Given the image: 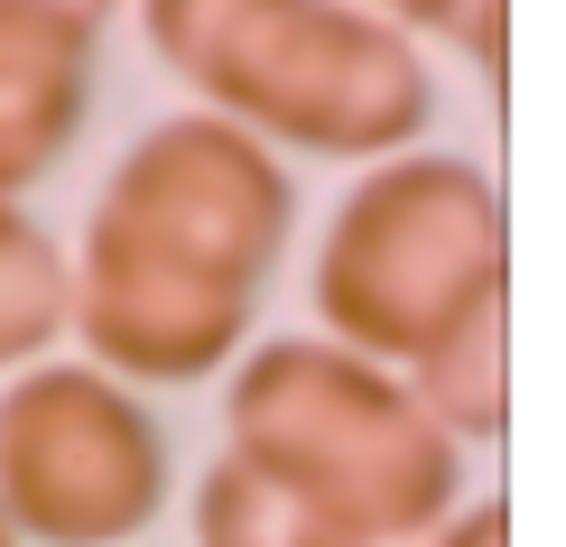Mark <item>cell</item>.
<instances>
[{
    "label": "cell",
    "instance_id": "obj_8",
    "mask_svg": "<svg viewBox=\"0 0 566 547\" xmlns=\"http://www.w3.org/2000/svg\"><path fill=\"white\" fill-rule=\"evenodd\" d=\"M56 335H75V251L29 204H0V371L56 362Z\"/></svg>",
    "mask_w": 566,
    "mask_h": 547
},
{
    "label": "cell",
    "instance_id": "obj_11",
    "mask_svg": "<svg viewBox=\"0 0 566 547\" xmlns=\"http://www.w3.org/2000/svg\"><path fill=\"white\" fill-rule=\"evenodd\" d=\"M428 547H511V511H502V502H464Z\"/></svg>",
    "mask_w": 566,
    "mask_h": 547
},
{
    "label": "cell",
    "instance_id": "obj_2",
    "mask_svg": "<svg viewBox=\"0 0 566 547\" xmlns=\"http://www.w3.org/2000/svg\"><path fill=\"white\" fill-rule=\"evenodd\" d=\"M168 75L196 84V112L306 158L381 168L437 122V65L409 19L335 0H158L139 19Z\"/></svg>",
    "mask_w": 566,
    "mask_h": 547
},
{
    "label": "cell",
    "instance_id": "obj_3",
    "mask_svg": "<svg viewBox=\"0 0 566 547\" xmlns=\"http://www.w3.org/2000/svg\"><path fill=\"white\" fill-rule=\"evenodd\" d=\"M223 455H242L270 492L363 538L428 547L464 511V445L418 409V390L325 335H270L232 362Z\"/></svg>",
    "mask_w": 566,
    "mask_h": 547
},
{
    "label": "cell",
    "instance_id": "obj_1",
    "mask_svg": "<svg viewBox=\"0 0 566 547\" xmlns=\"http://www.w3.org/2000/svg\"><path fill=\"white\" fill-rule=\"evenodd\" d=\"M297 186L223 112H168L122 149L75 242V335L112 380H205L251 353Z\"/></svg>",
    "mask_w": 566,
    "mask_h": 547
},
{
    "label": "cell",
    "instance_id": "obj_4",
    "mask_svg": "<svg viewBox=\"0 0 566 547\" xmlns=\"http://www.w3.org/2000/svg\"><path fill=\"white\" fill-rule=\"evenodd\" d=\"M306 297H316L325 344L381 371L437 353L464 316L511 297V213L492 168L455 149H409L363 168L316 242Z\"/></svg>",
    "mask_w": 566,
    "mask_h": 547
},
{
    "label": "cell",
    "instance_id": "obj_6",
    "mask_svg": "<svg viewBox=\"0 0 566 547\" xmlns=\"http://www.w3.org/2000/svg\"><path fill=\"white\" fill-rule=\"evenodd\" d=\"M103 19L65 0H0V204H19L75 149Z\"/></svg>",
    "mask_w": 566,
    "mask_h": 547
},
{
    "label": "cell",
    "instance_id": "obj_5",
    "mask_svg": "<svg viewBox=\"0 0 566 547\" xmlns=\"http://www.w3.org/2000/svg\"><path fill=\"white\" fill-rule=\"evenodd\" d=\"M168 427L93 362H29L0 380V511L29 547H130L168 511Z\"/></svg>",
    "mask_w": 566,
    "mask_h": 547
},
{
    "label": "cell",
    "instance_id": "obj_12",
    "mask_svg": "<svg viewBox=\"0 0 566 547\" xmlns=\"http://www.w3.org/2000/svg\"><path fill=\"white\" fill-rule=\"evenodd\" d=\"M0 547H29V538H19V529H10V511H0Z\"/></svg>",
    "mask_w": 566,
    "mask_h": 547
},
{
    "label": "cell",
    "instance_id": "obj_10",
    "mask_svg": "<svg viewBox=\"0 0 566 547\" xmlns=\"http://www.w3.org/2000/svg\"><path fill=\"white\" fill-rule=\"evenodd\" d=\"M418 38H455L464 56H483V75H502V38H511V19H502V10H455V19H418Z\"/></svg>",
    "mask_w": 566,
    "mask_h": 547
},
{
    "label": "cell",
    "instance_id": "obj_9",
    "mask_svg": "<svg viewBox=\"0 0 566 547\" xmlns=\"http://www.w3.org/2000/svg\"><path fill=\"white\" fill-rule=\"evenodd\" d=\"M196 547H306V511L270 492L242 455H214L196 483Z\"/></svg>",
    "mask_w": 566,
    "mask_h": 547
},
{
    "label": "cell",
    "instance_id": "obj_7",
    "mask_svg": "<svg viewBox=\"0 0 566 547\" xmlns=\"http://www.w3.org/2000/svg\"><path fill=\"white\" fill-rule=\"evenodd\" d=\"M399 380L418 390V409H428L455 445H502V427H511V316L502 306L464 316L455 335L437 353H418Z\"/></svg>",
    "mask_w": 566,
    "mask_h": 547
}]
</instances>
